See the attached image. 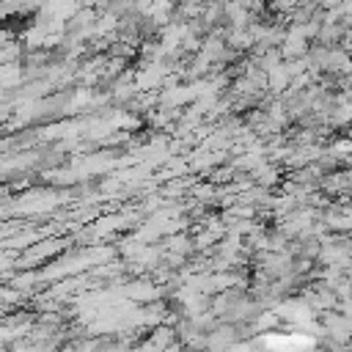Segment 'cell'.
<instances>
[{"instance_id":"cell-1","label":"cell","mask_w":352,"mask_h":352,"mask_svg":"<svg viewBox=\"0 0 352 352\" xmlns=\"http://www.w3.org/2000/svg\"><path fill=\"white\" fill-rule=\"evenodd\" d=\"M173 341H176V330L162 324V327H157V330H154L138 349H140V352H162V349H168Z\"/></svg>"},{"instance_id":"cell-2","label":"cell","mask_w":352,"mask_h":352,"mask_svg":"<svg viewBox=\"0 0 352 352\" xmlns=\"http://www.w3.org/2000/svg\"><path fill=\"white\" fill-rule=\"evenodd\" d=\"M234 338H236V333L231 327L209 330V336H206V352H223V349H228L234 344Z\"/></svg>"},{"instance_id":"cell-3","label":"cell","mask_w":352,"mask_h":352,"mask_svg":"<svg viewBox=\"0 0 352 352\" xmlns=\"http://www.w3.org/2000/svg\"><path fill=\"white\" fill-rule=\"evenodd\" d=\"M162 352H184V349H182V344H176V341H173V344H170L168 349H162Z\"/></svg>"}]
</instances>
